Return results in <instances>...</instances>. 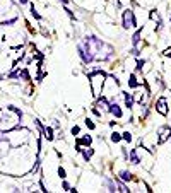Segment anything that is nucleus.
Masks as SVG:
<instances>
[{"label": "nucleus", "mask_w": 171, "mask_h": 193, "mask_svg": "<svg viewBox=\"0 0 171 193\" xmlns=\"http://www.w3.org/2000/svg\"><path fill=\"white\" fill-rule=\"evenodd\" d=\"M139 41H140V31H137L134 34V38H132V43H134V45H139Z\"/></svg>", "instance_id": "nucleus-12"}, {"label": "nucleus", "mask_w": 171, "mask_h": 193, "mask_svg": "<svg viewBox=\"0 0 171 193\" xmlns=\"http://www.w3.org/2000/svg\"><path fill=\"white\" fill-rule=\"evenodd\" d=\"M58 176L62 178V179H65V176H67V174H65V169H62V167H58Z\"/></svg>", "instance_id": "nucleus-17"}, {"label": "nucleus", "mask_w": 171, "mask_h": 193, "mask_svg": "<svg viewBox=\"0 0 171 193\" xmlns=\"http://www.w3.org/2000/svg\"><path fill=\"white\" fill-rule=\"evenodd\" d=\"M86 125H87V128H89V130H94V126H96L91 120H87V121H86Z\"/></svg>", "instance_id": "nucleus-18"}, {"label": "nucleus", "mask_w": 171, "mask_h": 193, "mask_svg": "<svg viewBox=\"0 0 171 193\" xmlns=\"http://www.w3.org/2000/svg\"><path fill=\"white\" fill-rule=\"evenodd\" d=\"M156 106H157V111H159L161 115H164V116L168 115V108H166V99H164V98H159Z\"/></svg>", "instance_id": "nucleus-2"}, {"label": "nucleus", "mask_w": 171, "mask_h": 193, "mask_svg": "<svg viewBox=\"0 0 171 193\" xmlns=\"http://www.w3.org/2000/svg\"><path fill=\"white\" fill-rule=\"evenodd\" d=\"M60 2H62V4H67V2H69V0H60Z\"/></svg>", "instance_id": "nucleus-23"}, {"label": "nucleus", "mask_w": 171, "mask_h": 193, "mask_svg": "<svg viewBox=\"0 0 171 193\" xmlns=\"http://www.w3.org/2000/svg\"><path fill=\"white\" fill-rule=\"evenodd\" d=\"M92 154H94V151H92V149H86V151H84V159H86V161H89Z\"/></svg>", "instance_id": "nucleus-9"}, {"label": "nucleus", "mask_w": 171, "mask_h": 193, "mask_svg": "<svg viewBox=\"0 0 171 193\" xmlns=\"http://www.w3.org/2000/svg\"><path fill=\"white\" fill-rule=\"evenodd\" d=\"M115 183H117V186L120 188V191H123V193H128V191H130V190H128V188L122 183V179H118V178H117V179H115Z\"/></svg>", "instance_id": "nucleus-5"}, {"label": "nucleus", "mask_w": 171, "mask_h": 193, "mask_svg": "<svg viewBox=\"0 0 171 193\" xmlns=\"http://www.w3.org/2000/svg\"><path fill=\"white\" fill-rule=\"evenodd\" d=\"M128 86H130V87H137V86H139L134 75H130V79H128Z\"/></svg>", "instance_id": "nucleus-11"}, {"label": "nucleus", "mask_w": 171, "mask_h": 193, "mask_svg": "<svg viewBox=\"0 0 171 193\" xmlns=\"http://www.w3.org/2000/svg\"><path fill=\"white\" fill-rule=\"evenodd\" d=\"M130 159L134 161V164H139V162H140V159L137 157V154H135V151H132V152H130Z\"/></svg>", "instance_id": "nucleus-10"}, {"label": "nucleus", "mask_w": 171, "mask_h": 193, "mask_svg": "<svg viewBox=\"0 0 171 193\" xmlns=\"http://www.w3.org/2000/svg\"><path fill=\"white\" fill-rule=\"evenodd\" d=\"M159 132H161V137H159V140H157V142H159V144H163V142H164L166 139H168V137L171 135V130L168 128V126H163V128H161Z\"/></svg>", "instance_id": "nucleus-3"}, {"label": "nucleus", "mask_w": 171, "mask_h": 193, "mask_svg": "<svg viewBox=\"0 0 171 193\" xmlns=\"http://www.w3.org/2000/svg\"><path fill=\"white\" fill-rule=\"evenodd\" d=\"M19 2H21V4H27V0H19Z\"/></svg>", "instance_id": "nucleus-22"}, {"label": "nucleus", "mask_w": 171, "mask_h": 193, "mask_svg": "<svg viewBox=\"0 0 171 193\" xmlns=\"http://www.w3.org/2000/svg\"><path fill=\"white\" fill-rule=\"evenodd\" d=\"M164 55H166V57H171V50H166Z\"/></svg>", "instance_id": "nucleus-21"}, {"label": "nucleus", "mask_w": 171, "mask_h": 193, "mask_svg": "<svg viewBox=\"0 0 171 193\" xmlns=\"http://www.w3.org/2000/svg\"><path fill=\"white\" fill-rule=\"evenodd\" d=\"M111 140H113V142H120V140H122V135L115 132V133H111Z\"/></svg>", "instance_id": "nucleus-15"}, {"label": "nucleus", "mask_w": 171, "mask_h": 193, "mask_svg": "<svg viewBox=\"0 0 171 193\" xmlns=\"http://www.w3.org/2000/svg\"><path fill=\"white\" fill-rule=\"evenodd\" d=\"M125 104H127V108H132V104H134L132 94H125Z\"/></svg>", "instance_id": "nucleus-7"}, {"label": "nucleus", "mask_w": 171, "mask_h": 193, "mask_svg": "<svg viewBox=\"0 0 171 193\" xmlns=\"http://www.w3.org/2000/svg\"><path fill=\"white\" fill-rule=\"evenodd\" d=\"M45 133H46L45 137H46L48 140H53V130H51L50 126H48V128H45Z\"/></svg>", "instance_id": "nucleus-8"}, {"label": "nucleus", "mask_w": 171, "mask_h": 193, "mask_svg": "<svg viewBox=\"0 0 171 193\" xmlns=\"http://www.w3.org/2000/svg\"><path fill=\"white\" fill-rule=\"evenodd\" d=\"M31 14H33V16H34V17H36V19H41V16H39V14H38L36 11H34V5L31 7Z\"/></svg>", "instance_id": "nucleus-19"}, {"label": "nucleus", "mask_w": 171, "mask_h": 193, "mask_svg": "<svg viewBox=\"0 0 171 193\" xmlns=\"http://www.w3.org/2000/svg\"><path fill=\"white\" fill-rule=\"evenodd\" d=\"M135 26H137V21H135L134 12L130 11V9H127V11L123 12V27L130 29V27H135Z\"/></svg>", "instance_id": "nucleus-1"}, {"label": "nucleus", "mask_w": 171, "mask_h": 193, "mask_svg": "<svg viewBox=\"0 0 171 193\" xmlns=\"http://www.w3.org/2000/svg\"><path fill=\"white\" fill-rule=\"evenodd\" d=\"M77 144H84V145H89V144H91V137H84V139H82V140H79L77 142Z\"/></svg>", "instance_id": "nucleus-14"}, {"label": "nucleus", "mask_w": 171, "mask_h": 193, "mask_svg": "<svg viewBox=\"0 0 171 193\" xmlns=\"http://www.w3.org/2000/svg\"><path fill=\"white\" fill-rule=\"evenodd\" d=\"M122 139H123V140H127V142H130V140H132V135H130L128 132H125V133L122 135Z\"/></svg>", "instance_id": "nucleus-16"}, {"label": "nucleus", "mask_w": 171, "mask_h": 193, "mask_svg": "<svg viewBox=\"0 0 171 193\" xmlns=\"http://www.w3.org/2000/svg\"><path fill=\"white\" fill-rule=\"evenodd\" d=\"M120 176H122V179H125V181H130V179H134V174L128 171H122L120 173Z\"/></svg>", "instance_id": "nucleus-6"}, {"label": "nucleus", "mask_w": 171, "mask_h": 193, "mask_svg": "<svg viewBox=\"0 0 171 193\" xmlns=\"http://www.w3.org/2000/svg\"><path fill=\"white\" fill-rule=\"evenodd\" d=\"M108 111L113 113L117 118H122V110H120V106H118V104H110V106H108Z\"/></svg>", "instance_id": "nucleus-4"}, {"label": "nucleus", "mask_w": 171, "mask_h": 193, "mask_svg": "<svg viewBox=\"0 0 171 193\" xmlns=\"http://www.w3.org/2000/svg\"><path fill=\"white\" fill-rule=\"evenodd\" d=\"M104 183H106V186H108V191H117V190H115V185H113L110 179H104Z\"/></svg>", "instance_id": "nucleus-13"}, {"label": "nucleus", "mask_w": 171, "mask_h": 193, "mask_svg": "<svg viewBox=\"0 0 171 193\" xmlns=\"http://www.w3.org/2000/svg\"><path fill=\"white\" fill-rule=\"evenodd\" d=\"M72 133H74V135H77V133H79V126H74V128H72Z\"/></svg>", "instance_id": "nucleus-20"}]
</instances>
